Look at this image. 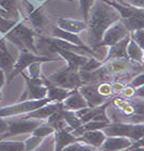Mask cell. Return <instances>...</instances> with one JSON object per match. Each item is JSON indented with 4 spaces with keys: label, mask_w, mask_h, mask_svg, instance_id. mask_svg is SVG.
<instances>
[{
    "label": "cell",
    "mask_w": 144,
    "mask_h": 151,
    "mask_svg": "<svg viewBox=\"0 0 144 151\" xmlns=\"http://www.w3.org/2000/svg\"><path fill=\"white\" fill-rule=\"evenodd\" d=\"M144 71V64L129 59H117L103 61L101 67L93 71H79L83 84L101 82L127 81Z\"/></svg>",
    "instance_id": "obj_1"
},
{
    "label": "cell",
    "mask_w": 144,
    "mask_h": 151,
    "mask_svg": "<svg viewBox=\"0 0 144 151\" xmlns=\"http://www.w3.org/2000/svg\"><path fill=\"white\" fill-rule=\"evenodd\" d=\"M121 20L119 12L105 0H95L91 6L87 18V29L89 31L91 48L95 50L101 43L106 30L117 22Z\"/></svg>",
    "instance_id": "obj_2"
},
{
    "label": "cell",
    "mask_w": 144,
    "mask_h": 151,
    "mask_svg": "<svg viewBox=\"0 0 144 151\" xmlns=\"http://www.w3.org/2000/svg\"><path fill=\"white\" fill-rule=\"evenodd\" d=\"M107 115L111 122L144 124V99L114 97L107 108Z\"/></svg>",
    "instance_id": "obj_3"
},
{
    "label": "cell",
    "mask_w": 144,
    "mask_h": 151,
    "mask_svg": "<svg viewBox=\"0 0 144 151\" xmlns=\"http://www.w3.org/2000/svg\"><path fill=\"white\" fill-rule=\"evenodd\" d=\"M35 36L36 33L31 28L28 27L27 24H25L22 20L3 37L6 38L7 41L11 42L20 51L28 50L34 54H38V50L35 46V43H34Z\"/></svg>",
    "instance_id": "obj_4"
},
{
    "label": "cell",
    "mask_w": 144,
    "mask_h": 151,
    "mask_svg": "<svg viewBox=\"0 0 144 151\" xmlns=\"http://www.w3.org/2000/svg\"><path fill=\"white\" fill-rule=\"evenodd\" d=\"M107 136H123L136 142L144 135V124H122L110 122L103 129Z\"/></svg>",
    "instance_id": "obj_5"
},
{
    "label": "cell",
    "mask_w": 144,
    "mask_h": 151,
    "mask_svg": "<svg viewBox=\"0 0 144 151\" xmlns=\"http://www.w3.org/2000/svg\"><path fill=\"white\" fill-rule=\"evenodd\" d=\"M49 102H52L49 98H44V99L38 100H25V101H19L15 104L8 105L4 108L0 109V117H12L18 116V115H26V114L33 112L42 108L45 104Z\"/></svg>",
    "instance_id": "obj_6"
},
{
    "label": "cell",
    "mask_w": 144,
    "mask_h": 151,
    "mask_svg": "<svg viewBox=\"0 0 144 151\" xmlns=\"http://www.w3.org/2000/svg\"><path fill=\"white\" fill-rule=\"evenodd\" d=\"M46 79L54 85L62 87V88L69 89V91L78 88L83 84L81 78H80V75H79V71L69 69L66 66L63 69L58 70L56 73L49 75L48 78Z\"/></svg>",
    "instance_id": "obj_7"
},
{
    "label": "cell",
    "mask_w": 144,
    "mask_h": 151,
    "mask_svg": "<svg viewBox=\"0 0 144 151\" xmlns=\"http://www.w3.org/2000/svg\"><path fill=\"white\" fill-rule=\"evenodd\" d=\"M22 76L26 80L27 87L18 99V102L25 101V100H38L47 98V87L42 77L41 78H30L25 73H22Z\"/></svg>",
    "instance_id": "obj_8"
},
{
    "label": "cell",
    "mask_w": 144,
    "mask_h": 151,
    "mask_svg": "<svg viewBox=\"0 0 144 151\" xmlns=\"http://www.w3.org/2000/svg\"><path fill=\"white\" fill-rule=\"evenodd\" d=\"M54 61H58V59H49L46 57H40L38 54H34L32 52L28 51V50H24V51L19 52V55L17 58L16 62L14 64V67L12 69V71L9 73L8 77V83L13 80L18 73H22L26 68L29 66L30 64L34 62H54Z\"/></svg>",
    "instance_id": "obj_9"
},
{
    "label": "cell",
    "mask_w": 144,
    "mask_h": 151,
    "mask_svg": "<svg viewBox=\"0 0 144 151\" xmlns=\"http://www.w3.org/2000/svg\"><path fill=\"white\" fill-rule=\"evenodd\" d=\"M110 101L111 100H108L107 102L99 105V106H96V108H89L88 106L85 109H81V110L76 111L75 114L80 118L82 124L89 122L91 120L110 124L111 122H110V119H109L108 115H107V108H108Z\"/></svg>",
    "instance_id": "obj_10"
},
{
    "label": "cell",
    "mask_w": 144,
    "mask_h": 151,
    "mask_svg": "<svg viewBox=\"0 0 144 151\" xmlns=\"http://www.w3.org/2000/svg\"><path fill=\"white\" fill-rule=\"evenodd\" d=\"M130 34V32L126 29V27L124 26L121 20L117 22L115 24H113L111 27H109L106 30V32L103 34V38H101V43L98 44V46L96 47V49L98 47H110L114 44L119 43L120 41H122L123 38H125L127 35Z\"/></svg>",
    "instance_id": "obj_11"
},
{
    "label": "cell",
    "mask_w": 144,
    "mask_h": 151,
    "mask_svg": "<svg viewBox=\"0 0 144 151\" xmlns=\"http://www.w3.org/2000/svg\"><path fill=\"white\" fill-rule=\"evenodd\" d=\"M49 49L51 50V52L59 54L62 59L66 61V67L69 69H73L75 71H80L84 65L89 62L90 58L84 55V54H79L76 52L72 51H66V50H62L54 46H49Z\"/></svg>",
    "instance_id": "obj_12"
},
{
    "label": "cell",
    "mask_w": 144,
    "mask_h": 151,
    "mask_svg": "<svg viewBox=\"0 0 144 151\" xmlns=\"http://www.w3.org/2000/svg\"><path fill=\"white\" fill-rule=\"evenodd\" d=\"M42 120H36V119H14L8 122L9 131L6 136H11V135H18L25 134V133H32L36 128L40 126Z\"/></svg>",
    "instance_id": "obj_13"
},
{
    "label": "cell",
    "mask_w": 144,
    "mask_h": 151,
    "mask_svg": "<svg viewBox=\"0 0 144 151\" xmlns=\"http://www.w3.org/2000/svg\"><path fill=\"white\" fill-rule=\"evenodd\" d=\"M98 83H91V84H82L81 86L78 87V91L83 96L88 103L89 108H96L99 105L103 104L108 101L109 98L103 97L98 93Z\"/></svg>",
    "instance_id": "obj_14"
},
{
    "label": "cell",
    "mask_w": 144,
    "mask_h": 151,
    "mask_svg": "<svg viewBox=\"0 0 144 151\" xmlns=\"http://www.w3.org/2000/svg\"><path fill=\"white\" fill-rule=\"evenodd\" d=\"M25 3H26V10H27L28 19H29L30 24L35 30L42 31L49 22L42 10V6H33L32 3L28 2V1H25Z\"/></svg>",
    "instance_id": "obj_15"
},
{
    "label": "cell",
    "mask_w": 144,
    "mask_h": 151,
    "mask_svg": "<svg viewBox=\"0 0 144 151\" xmlns=\"http://www.w3.org/2000/svg\"><path fill=\"white\" fill-rule=\"evenodd\" d=\"M133 140L123 136H107L98 150L101 151H125L132 145Z\"/></svg>",
    "instance_id": "obj_16"
},
{
    "label": "cell",
    "mask_w": 144,
    "mask_h": 151,
    "mask_svg": "<svg viewBox=\"0 0 144 151\" xmlns=\"http://www.w3.org/2000/svg\"><path fill=\"white\" fill-rule=\"evenodd\" d=\"M61 109H63L62 102H49L44 105V106H42V108L38 109V110L30 112V113L26 114V115H22V118L36 119V120L48 119L52 114L60 111Z\"/></svg>",
    "instance_id": "obj_17"
},
{
    "label": "cell",
    "mask_w": 144,
    "mask_h": 151,
    "mask_svg": "<svg viewBox=\"0 0 144 151\" xmlns=\"http://www.w3.org/2000/svg\"><path fill=\"white\" fill-rule=\"evenodd\" d=\"M62 105L63 109L68 111H74V112L88 108L87 101L83 98V96L80 94L78 88H75L72 91L71 94L62 101Z\"/></svg>",
    "instance_id": "obj_18"
},
{
    "label": "cell",
    "mask_w": 144,
    "mask_h": 151,
    "mask_svg": "<svg viewBox=\"0 0 144 151\" xmlns=\"http://www.w3.org/2000/svg\"><path fill=\"white\" fill-rule=\"evenodd\" d=\"M106 137L107 135L103 133V130H93V131L84 132L81 136H79L78 140L80 143H83L84 145L90 146L95 149H99Z\"/></svg>",
    "instance_id": "obj_19"
},
{
    "label": "cell",
    "mask_w": 144,
    "mask_h": 151,
    "mask_svg": "<svg viewBox=\"0 0 144 151\" xmlns=\"http://www.w3.org/2000/svg\"><path fill=\"white\" fill-rule=\"evenodd\" d=\"M130 41V34L127 35L125 38L119 43L114 44L112 46L109 47V50L107 52L106 59L105 61L109 60H117V59H128L127 57V45Z\"/></svg>",
    "instance_id": "obj_20"
},
{
    "label": "cell",
    "mask_w": 144,
    "mask_h": 151,
    "mask_svg": "<svg viewBox=\"0 0 144 151\" xmlns=\"http://www.w3.org/2000/svg\"><path fill=\"white\" fill-rule=\"evenodd\" d=\"M79 142L69 130H59L54 132V151H62L69 144Z\"/></svg>",
    "instance_id": "obj_21"
},
{
    "label": "cell",
    "mask_w": 144,
    "mask_h": 151,
    "mask_svg": "<svg viewBox=\"0 0 144 151\" xmlns=\"http://www.w3.org/2000/svg\"><path fill=\"white\" fill-rule=\"evenodd\" d=\"M57 27L67 31V32L79 34L80 32L87 30V22L73 18H59L57 22Z\"/></svg>",
    "instance_id": "obj_22"
},
{
    "label": "cell",
    "mask_w": 144,
    "mask_h": 151,
    "mask_svg": "<svg viewBox=\"0 0 144 151\" xmlns=\"http://www.w3.org/2000/svg\"><path fill=\"white\" fill-rule=\"evenodd\" d=\"M42 78H43L44 83H45V85L47 87V98H49L52 102H62L73 91V89L69 91V89L59 87L57 85L52 84L51 82H49L46 78H44V77H42Z\"/></svg>",
    "instance_id": "obj_23"
},
{
    "label": "cell",
    "mask_w": 144,
    "mask_h": 151,
    "mask_svg": "<svg viewBox=\"0 0 144 151\" xmlns=\"http://www.w3.org/2000/svg\"><path fill=\"white\" fill-rule=\"evenodd\" d=\"M121 22L124 24L126 29L129 32H133L137 30L144 29V10L137 9L136 12L126 19H121Z\"/></svg>",
    "instance_id": "obj_24"
},
{
    "label": "cell",
    "mask_w": 144,
    "mask_h": 151,
    "mask_svg": "<svg viewBox=\"0 0 144 151\" xmlns=\"http://www.w3.org/2000/svg\"><path fill=\"white\" fill-rule=\"evenodd\" d=\"M127 57L131 61L138 63H143V57H144V51L140 48L138 44L136 42L131 40L127 45Z\"/></svg>",
    "instance_id": "obj_25"
},
{
    "label": "cell",
    "mask_w": 144,
    "mask_h": 151,
    "mask_svg": "<svg viewBox=\"0 0 144 151\" xmlns=\"http://www.w3.org/2000/svg\"><path fill=\"white\" fill-rule=\"evenodd\" d=\"M15 62L16 60L14 59L8 49L7 50L0 49V69H2L4 73H10L13 69Z\"/></svg>",
    "instance_id": "obj_26"
},
{
    "label": "cell",
    "mask_w": 144,
    "mask_h": 151,
    "mask_svg": "<svg viewBox=\"0 0 144 151\" xmlns=\"http://www.w3.org/2000/svg\"><path fill=\"white\" fill-rule=\"evenodd\" d=\"M60 113H61V115H62L63 119H64V122H66L68 128L71 129V131L77 129V128H79L82 124L80 118L75 114L74 111H68V110H65V109H61Z\"/></svg>",
    "instance_id": "obj_27"
},
{
    "label": "cell",
    "mask_w": 144,
    "mask_h": 151,
    "mask_svg": "<svg viewBox=\"0 0 144 151\" xmlns=\"http://www.w3.org/2000/svg\"><path fill=\"white\" fill-rule=\"evenodd\" d=\"M0 151H25V143L19 140H0Z\"/></svg>",
    "instance_id": "obj_28"
},
{
    "label": "cell",
    "mask_w": 144,
    "mask_h": 151,
    "mask_svg": "<svg viewBox=\"0 0 144 151\" xmlns=\"http://www.w3.org/2000/svg\"><path fill=\"white\" fill-rule=\"evenodd\" d=\"M20 22H22V18L9 19V18H4V17L0 16V33L4 36V35L8 34V33Z\"/></svg>",
    "instance_id": "obj_29"
},
{
    "label": "cell",
    "mask_w": 144,
    "mask_h": 151,
    "mask_svg": "<svg viewBox=\"0 0 144 151\" xmlns=\"http://www.w3.org/2000/svg\"><path fill=\"white\" fill-rule=\"evenodd\" d=\"M44 138L40 137V136H35V135H32L31 137L27 138L25 140V151H32L34 149H36L38 146L41 145L42 142H43Z\"/></svg>",
    "instance_id": "obj_30"
},
{
    "label": "cell",
    "mask_w": 144,
    "mask_h": 151,
    "mask_svg": "<svg viewBox=\"0 0 144 151\" xmlns=\"http://www.w3.org/2000/svg\"><path fill=\"white\" fill-rule=\"evenodd\" d=\"M54 132H56V130L52 127H50L49 124H40L32 132V135H35V136H40V137L44 138Z\"/></svg>",
    "instance_id": "obj_31"
},
{
    "label": "cell",
    "mask_w": 144,
    "mask_h": 151,
    "mask_svg": "<svg viewBox=\"0 0 144 151\" xmlns=\"http://www.w3.org/2000/svg\"><path fill=\"white\" fill-rule=\"evenodd\" d=\"M98 93L103 96V97L110 98L113 94V91H112V85L111 82H101L98 83Z\"/></svg>",
    "instance_id": "obj_32"
},
{
    "label": "cell",
    "mask_w": 144,
    "mask_h": 151,
    "mask_svg": "<svg viewBox=\"0 0 144 151\" xmlns=\"http://www.w3.org/2000/svg\"><path fill=\"white\" fill-rule=\"evenodd\" d=\"M41 64L40 62H34L27 67L30 78H41Z\"/></svg>",
    "instance_id": "obj_33"
},
{
    "label": "cell",
    "mask_w": 144,
    "mask_h": 151,
    "mask_svg": "<svg viewBox=\"0 0 144 151\" xmlns=\"http://www.w3.org/2000/svg\"><path fill=\"white\" fill-rule=\"evenodd\" d=\"M130 37L131 40H133V41L138 44L139 46H140V48L144 51V29L137 30V31L131 32Z\"/></svg>",
    "instance_id": "obj_34"
},
{
    "label": "cell",
    "mask_w": 144,
    "mask_h": 151,
    "mask_svg": "<svg viewBox=\"0 0 144 151\" xmlns=\"http://www.w3.org/2000/svg\"><path fill=\"white\" fill-rule=\"evenodd\" d=\"M79 1V6H80V10H81V13L83 15L84 22H87L88 18V14L90 11L91 6L94 3L95 0H78Z\"/></svg>",
    "instance_id": "obj_35"
},
{
    "label": "cell",
    "mask_w": 144,
    "mask_h": 151,
    "mask_svg": "<svg viewBox=\"0 0 144 151\" xmlns=\"http://www.w3.org/2000/svg\"><path fill=\"white\" fill-rule=\"evenodd\" d=\"M0 9L9 12L17 10V0H0Z\"/></svg>",
    "instance_id": "obj_36"
},
{
    "label": "cell",
    "mask_w": 144,
    "mask_h": 151,
    "mask_svg": "<svg viewBox=\"0 0 144 151\" xmlns=\"http://www.w3.org/2000/svg\"><path fill=\"white\" fill-rule=\"evenodd\" d=\"M128 85H130L133 88H138V87L144 85V71H142V73L135 76V77L131 79L130 83L128 84Z\"/></svg>",
    "instance_id": "obj_37"
},
{
    "label": "cell",
    "mask_w": 144,
    "mask_h": 151,
    "mask_svg": "<svg viewBox=\"0 0 144 151\" xmlns=\"http://www.w3.org/2000/svg\"><path fill=\"white\" fill-rule=\"evenodd\" d=\"M115 1L122 3V4H127V6L144 10V0H115Z\"/></svg>",
    "instance_id": "obj_38"
},
{
    "label": "cell",
    "mask_w": 144,
    "mask_h": 151,
    "mask_svg": "<svg viewBox=\"0 0 144 151\" xmlns=\"http://www.w3.org/2000/svg\"><path fill=\"white\" fill-rule=\"evenodd\" d=\"M135 93H136V88L131 87L130 85H127L125 88L123 89V92L121 93V96L124 98H133L135 97Z\"/></svg>",
    "instance_id": "obj_39"
},
{
    "label": "cell",
    "mask_w": 144,
    "mask_h": 151,
    "mask_svg": "<svg viewBox=\"0 0 144 151\" xmlns=\"http://www.w3.org/2000/svg\"><path fill=\"white\" fill-rule=\"evenodd\" d=\"M9 131L8 122H6L2 117H0V135H6Z\"/></svg>",
    "instance_id": "obj_40"
},
{
    "label": "cell",
    "mask_w": 144,
    "mask_h": 151,
    "mask_svg": "<svg viewBox=\"0 0 144 151\" xmlns=\"http://www.w3.org/2000/svg\"><path fill=\"white\" fill-rule=\"evenodd\" d=\"M81 145L82 144L80 143V142H76V143L69 144V145L66 146L62 151H77L80 147H81Z\"/></svg>",
    "instance_id": "obj_41"
},
{
    "label": "cell",
    "mask_w": 144,
    "mask_h": 151,
    "mask_svg": "<svg viewBox=\"0 0 144 151\" xmlns=\"http://www.w3.org/2000/svg\"><path fill=\"white\" fill-rule=\"evenodd\" d=\"M135 97L143 98L144 99V85L136 88V93H135Z\"/></svg>",
    "instance_id": "obj_42"
},
{
    "label": "cell",
    "mask_w": 144,
    "mask_h": 151,
    "mask_svg": "<svg viewBox=\"0 0 144 151\" xmlns=\"http://www.w3.org/2000/svg\"><path fill=\"white\" fill-rule=\"evenodd\" d=\"M133 147H144V135L140 138V139L133 142L132 145H131L129 148H133Z\"/></svg>",
    "instance_id": "obj_43"
},
{
    "label": "cell",
    "mask_w": 144,
    "mask_h": 151,
    "mask_svg": "<svg viewBox=\"0 0 144 151\" xmlns=\"http://www.w3.org/2000/svg\"><path fill=\"white\" fill-rule=\"evenodd\" d=\"M6 83V76H4V71L2 69H0V92L2 89L3 85Z\"/></svg>",
    "instance_id": "obj_44"
},
{
    "label": "cell",
    "mask_w": 144,
    "mask_h": 151,
    "mask_svg": "<svg viewBox=\"0 0 144 151\" xmlns=\"http://www.w3.org/2000/svg\"><path fill=\"white\" fill-rule=\"evenodd\" d=\"M125 151H144V147H133V148H127Z\"/></svg>",
    "instance_id": "obj_45"
},
{
    "label": "cell",
    "mask_w": 144,
    "mask_h": 151,
    "mask_svg": "<svg viewBox=\"0 0 144 151\" xmlns=\"http://www.w3.org/2000/svg\"><path fill=\"white\" fill-rule=\"evenodd\" d=\"M1 98H2V94H1V92H0V100H1Z\"/></svg>",
    "instance_id": "obj_46"
},
{
    "label": "cell",
    "mask_w": 144,
    "mask_h": 151,
    "mask_svg": "<svg viewBox=\"0 0 144 151\" xmlns=\"http://www.w3.org/2000/svg\"><path fill=\"white\" fill-rule=\"evenodd\" d=\"M65 1H74V0H65Z\"/></svg>",
    "instance_id": "obj_47"
},
{
    "label": "cell",
    "mask_w": 144,
    "mask_h": 151,
    "mask_svg": "<svg viewBox=\"0 0 144 151\" xmlns=\"http://www.w3.org/2000/svg\"><path fill=\"white\" fill-rule=\"evenodd\" d=\"M0 140H2V136H0Z\"/></svg>",
    "instance_id": "obj_48"
},
{
    "label": "cell",
    "mask_w": 144,
    "mask_h": 151,
    "mask_svg": "<svg viewBox=\"0 0 144 151\" xmlns=\"http://www.w3.org/2000/svg\"><path fill=\"white\" fill-rule=\"evenodd\" d=\"M143 64H144V57H143Z\"/></svg>",
    "instance_id": "obj_49"
}]
</instances>
